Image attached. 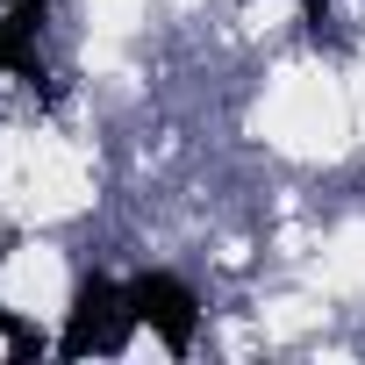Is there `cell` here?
Returning <instances> with one entry per match:
<instances>
[{"label":"cell","mask_w":365,"mask_h":365,"mask_svg":"<svg viewBox=\"0 0 365 365\" xmlns=\"http://www.w3.org/2000/svg\"><path fill=\"white\" fill-rule=\"evenodd\" d=\"M0 336H8V351H15V358H36V351H43V336H36L29 322H15L8 308H0Z\"/></svg>","instance_id":"4"},{"label":"cell","mask_w":365,"mask_h":365,"mask_svg":"<svg viewBox=\"0 0 365 365\" xmlns=\"http://www.w3.org/2000/svg\"><path fill=\"white\" fill-rule=\"evenodd\" d=\"M129 308H136V322H143V329H158V336H165V351H172V358H187V351H194L201 301H194V287H187V279H172V272H143V279H129Z\"/></svg>","instance_id":"2"},{"label":"cell","mask_w":365,"mask_h":365,"mask_svg":"<svg viewBox=\"0 0 365 365\" xmlns=\"http://www.w3.org/2000/svg\"><path fill=\"white\" fill-rule=\"evenodd\" d=\"M136 329V308H129V287L86 272L72 287V315H65V336H58V358H115Z\"/></svg>","instance_id":"1"},{"label":"cell","mask_w":365,"mask_h":365,"mask_svg":"<svg viewBox=\"0 0 365 365\" xmlns=\"http://www.w3.org/2000/svg\"><path fill=\"white\" fill-rule=\"evenodd\" d=\"M51 0H0V72L36 79V29Z\"/></svg>","instance_id":"3"}]
</instances>
